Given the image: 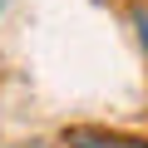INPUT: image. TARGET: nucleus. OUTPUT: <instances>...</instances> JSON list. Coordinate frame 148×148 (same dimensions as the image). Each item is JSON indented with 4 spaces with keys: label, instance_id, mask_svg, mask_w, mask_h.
Returning <instances> with one entry per match:
<instances>
[{
    "label": "nucleus",
    "instance_id": "f03ea898",
    "mask_svg": "<svg viewBox=\"0 0 148 148\" xmlns=\"http://www.w3.org/2000/svg\"><path fill=\"white\" fill-rule=\"evenodd\" d=\"M133 25H138V40H143V49H148V15L138 10V15H133Z\"/></svg>",
    "mask_w": 148,
    "mask_h": 148
},
{
    "label": "nucleus",
    "instance_id": "f257e3e1",
    "mask_svg": "<svg viewBox=\"0 0 148 148\" xmlns=\"http://www.w3.org/2000/svg\"><path fill=\"white\" fill-rule=\"evenodd\" d=\"M64 148H148L143 138H128V133H109V128H94V123H74L59 133Z\"/></svg>",
    "mask_w": 148,
    "mask_h": 148
}]
</instances>
